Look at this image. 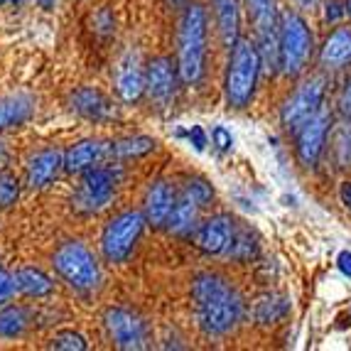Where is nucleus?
I'll return each mask as SVG.
<instances>
[{
	"instance_id": "nucleus-1",
	"label": "nucleus",
	"mask_w": 351,
	"mask_h": 351,
	"mask_svg": "<svg viewBox=\"0 0 351 351\" xmlns=\"http://www.w3.org/2000/svg\"><path fill=\"white\" fill-rule=\"evenodd\" d=\"M192 300L199 327L209 337H223L241 322L243 300L239 290L217 273H202L194 278Z\"/></svg>"
},
{
	"instance_id": "nucleus-2",
	"label": "nucleus",
	"mask_w": 351,
	"mask_h": 351,
	"mask_svg": "<svg viewBox=\"0 0 351 351\" xmlns=\"http://www.w3.org/2000/svg\"><path fill=\"white\" fill-rule=\"evenodd\" d=\"M206 59V10L202 3H189L177 29V71L182 84H197L204 74Z\"/></svg>"
},
{
	"instance_id": "nucleus-3",
	"label": "nucleus",
	"mask_w": 351,
	"mask_h": 351,
	"mask_svg": "<svg viewBox=\"0 0 351 351\" xmlns=\"http://www.w3.org/2000/svg\"><path fill=\"white\" fill-rule=\"evenodd\" d=\"M263 66V57L258 45H253L251 40H239L231 45V54H228V69H226V101L231 108H246L251 104L253 94H256L258 74Z\"/></svg>"
},
{
	"instance_id": "nucleus-4",
	"label": "nucleus",
	"mask_w": 351,
	"mask_h": 351,
	"mask_svg": "<svg viewBox=\"0 0 351 351\" xmlns=\"http://www.w3.org/2000/svg\"><path fill=\"white\" fill-rule=\"evenodd\" d=\"M312 54L310 27L298 12H282L278 23V66L287 76H298Z\"/></svg>"
},
{
	"instance_id": "nucleus-5",
	"label": "nucleus",
	"mask_w": 351,
	"mask_h": 351,
	"mask_svg": "<svg viewBox=\"0 0 351 351\" xmlns=\"http://www.w3.org/2000/svg\"><path fill=\"white\" fill-rule=\"evenodd\" d=\"M54 270L76 290H91L99 285L101 270L94 253L82 241H66L54 251Z\"/></svg>"
},
{
	"instance_id": "nucleus-6",
	"label": "nucleus",
	"mask_w": 351,
	"mask_h": 351,
	"mask_svg": "<svg viewBox=\"0 0 351 351\" xmlns=\"http://www.w3.org/2000/svg\"><path fill=\"white\" fill-rule=\"evenodd\" d=\"M118 180H121L118 167H111V165L88 167L86 172H82V182H79L74 199H71L74 209L82 211V214H96V211H101L113 199Z\"/></svg>"
},
{
	"instance_id": "nucleus-7",
	"label": "nucleus",
	"mask_w": 351,
	"mask_h": 351,
	"mask_svg": "<svg viewBox=\"0 0 351 351\" xmlns=\"http://www.w3.org/2000/svg\"><path fill=\"white\" fill-rule=\"evenodd\" d=\"M145 228V214L141 211H123L106 223L101 236V251L108 263H123L133 253L135 243Z\"/></svg>"
},
{
	"instance_id": "nucleus-8",
	"label": "nucleus",
	"mask_w": 351,
	"mask_h": 351,
	"mask_svg": "<svg viewBox=\"0 0 351 351\" xmlns=\"http://www.w3.org/2000/svg\"><path fill=\"white\" fill-rule=\"evenodd\" d=\"M324 99V76H310L293 91L280 111V121L287 130H298L307 118L322 108Z\"/></svg>"
},
{
	"instance_id": "nucleus-9",
	"label": "nucleus",
	"mask_w": 351,
	"mask_h": 351,
	"mask_svg": "<svg viewBox=\"0 0 351 351\" xmlns=\"http://www.w3.org/2000/svg\"><path fill=\"white\" fill-rule=\"evenodd\" d=\"M104 324L108 337H111L118 349H125V351L145 349L147 327L135 312L123 310V307H111V310H106Z\"/></svg>"
},
{
	"instance_id": "nucleus-10",
	"label": "nucleus",
	"mask_w": 351,
	"mask_h": 351,
	"mask_svg": "<svg viewBox=\"0 0 351 351\" xmlns=\"http://www.w3.org/2000/svg\"><path fill=\"white\" fill-rule=\"evenodd\" d=\"M258 32V49L265 62L278 64V15L276 0H243Z\"/></svg>"
},
{
	"instance_id": "nucleus-11",
	"label": "nucleus",
	"mask_w": 351,
	"mask_h": 351,
	"mask_svg": "<svg viewBox=\"0 0 351 351\" xmlns=\"http://www.w3.org/2000/svg\"><path fill=\"white\" fill-rule=\"evenodd\" d=\"M329 125H332V116H329V111L319 108L315 116L307 118L298 128V160L304 167H315V162L319 160L324 143H327Z\"/></svg>"
},
{
	"instance_id": "nucleus-12",
	"label": "nucleus",
	"mask_w": 351,
	"mask_h": 351,
	"mask_svg": "<svg viewBox=\"0 0 351 351\" xmlns=\"http://www.w3.org/2000/svg\"><path fill=\"white\" fill-rule=\"evenodd\" d=\"M236 223L231 217H211L204 223H197L194 228V246L199 251L209 253V256H219V253H226L231 246V239H234Z\"/></svg>"
},
{
	"instance_id": "nucleus-13",
	"label": "nucleus",
	"mask_w": 351,
	"mask_h": 351,
	"mask_svg": "<svg viewBox=\"0 0 351 351\" xmlns=\"http://www.w3.org/2000/svg\"><path fill=\"white\" fill-rule=\"evenodd\" d=\"M116 94L123 104H135L145 94V69L135 52H125L116 66Z\"/></svg>"
},
{
	"instance_id": "nucleus-14",
	"label": "nucleus",
	"mask_w": 351,
	"mask_h": 351,
	"mask_svg": "<svg viewBox=\"0 0 351 351\" xmlns=\"http://www.w3.org/2000/svg\"><path fill=\"white\" fill-rule=\"evenodd\" d=\"M177 82H180V71L177 64H172L170 57L152 59L145 69V91L158 101H167L175 94Z\"/></svg>"
},
{
	"instance_id": "nucleus-15",
	"label": "nucleus",
	"mask_w": 351,
	"mask_h": 351,
	"mask_svg": "<svg viewBox=\"0 0 351 351\" xmlns=\"http://www.w3.org/2000/svg\"><path fill=\"white\" fill-rule=\"evenodd\" d=\"M177 189L172 187V182H155L150 184L145 194V221L152 223V226H167V219H170L172 209H175V202H177Z\"/></svg>"
},
{
	"instance_id": "nucleus-16",
	"label": "nucleus",
	"mask_w": 351,
	"mask_h": 351,
	"mask_svg": "<svg viewBox=\"0 0 351 351\" xmlns=\"http://www.w3.org/2000/svg\"><path fill=\"white\" fill-rule=\"evenodd\" d=\"M64 167V155L59 150H40L29 158L27 165V184L32 189L47 187L49 182Z\"/></svg>"
},
{
	"instance_id": "nucleus-17",
	"label": "nucleus",
	"mask_w": 351,
	"mask_h": 351,
	"mask_svg": "<svg viewBox=\"0 0 351 351\" xmlns=\"http://www.w3.org/2000/svg\"><path fill=\"white\" fill-rule=\"evenodd\" d=\"M69 104L79 116L88 118V121H106V118H113V104L106 99L101 91L91 86L76 88L74 94L69 96Z\"/></svg>"
},
{
	"instance_id": "nucleus-18",
	"label": "nucleus",
	"mask_w": 351,
	"mask_h": 351,
	"mask_svg": "<svg viewBox=\"0 0 351 351\" xmlns=\"http://www.w3.org/2000/svg\"><path fill=\"white\" fill-rule=\"evenodd\" d=\"M108 155V145L101 141H82L71 145L64 152V170L66 172H86L88 167H96Z\"/></svg>"
},
{
	"instance_id": "nucleus-19",
	"label": "nucleus",
	"mask_w": 351,
	"mask_h": 351,
	"mask_svg": "<svg viewBox=\"0 0 351 351\" xmlns=\"http://www.w3.org/2000/svg\"><path fill=\"white\" fill-rule=\"evenodd\" d=\"M199 209H202L199 202L192 199V197L182 189V194L175 202V209H172L170 219H167V228L177 236L192 234L194 228H197V223H199L197 221V219H199Z\"/></svg>"
},
{
	"instance_id": "nucleus-20",
	"label": "nucleus",
	"mask_w": 351,
	"mask_h": 351,
	"mask_svg": "<svg viewBox=\"0 0 351 351\" xmlns=\"http://www.w3.org/2000/svg\"><path fill=\"white\" fill-rule=\"evenodd\" d=\"M322 64L327 69H341V66L351 64V29L349 27H337L332 35L327 37L322 47Z\"/></svg>"
},
{
	"instance_id": "nucleus-21",
	"label": "nucleus",
	"mask_w": 351,
	"mask_h": 351,
	"mask_svg": "<svg viewBox=\"0 0 351 351\" xmlns=\"http://www.w3.org/2000/svg\"><path fill=\"white\" fill-rule=\"evenodd\" d=\"M211 5L217 10V23L223 45L231 47L239 40V5H236V0H211Z\"/></svg>"
},
{
	"instance_id": "nucleus-22",
	"label": "nucleus",
	"mask_w": 351,
	"mask_h": 351,
	"mask_svg": "<svg viewBox=\"0 0 351 351\" xmlns=\"http://www.w3.org/2000/svg\"><path fill=\"white\" fill-rule=\"evenodd\" d=\"M15 287L18 293L27 295V298H45L54 290L49 276H45L42 270L37 268H23L15 273Z\"/></svg>"
},
{
	"instance_id": "nucleus-23",
	"label": "nucleus",
	"mask_w": 351,
	"mask_h": 351,
	"mask_svg": "<svg viewBox=\"0 0 351 351\" xmlns=\"http://www.w3.org/2000/svg\"><path fill=\"white\" fill-rule=\"evenodd\" d=\"M32 101L27 96H10V99H0V130L10 128V125L25 123L32 113Z\"/></svg>"
},
{
	"instance_id": "nucleus-24",
	"label": "nucleus",
	"mask_w": 351,
	"mask_h": 351,
	"mask_svg": "<svg viewBox=\"0 0 351 351\" xmlns=\"http://www.w3.org/2000/svg\"><path fill=\"white\" fill-rule=\"evenodd\" d=\"M150 150H155V141L147 135H133V138H123L108 145V155L118 160H130V158H143Z\"/></svg>"
},
{
	"instance_id": "nucleus-25",
	"label": "nucleus",
	"mask_w": 351,
	"mask_h": 351,
	"mask_svg": "<svg viewBox=\"0 0 351 351\" xmlns=\"http://www.w3.org/2000/svg\"><path fill=\"white\" fill-rule=\"evenodd\" d=\"M287 310H290V304H287L285 298L265 295L256 302V319L261 324H276L287 315Z\"/></svg>"
},
{
	"instance_id": "nucleus-26",
	"label": "nucleus",
	"mask_w": 351,
	"mask_h": 351,
	"mask_svg": "<svg viewBox=\"0 0 351 351\" xmlns=\"http://www.w3.org/2000/svg\"><path fill=\"white\" fill-rule=\"evenodd\" d=\"M27 312L23 307H5L0 310V339H15L27 327Z\"/></svg>"
},
{
	"instance_id": "nucleus-27",
	"label": "nucleus",
	"mask_w": 351,
	"mask_h": 351,
	"mask_svg": "<svg viewBox=\"0 0 351 351\" xmlns=\"http://www.w3.org/2000/svg\"><path fill=\"white\" fill-rule=\"evenodd\" d=\"M256 239H253V234L248 231L246 226H241V223H236V231H234V239H231V246H228L226 256L231 258H239V261H246V258H251L253 253H256Z\"/></svg>"
},
{
	"instance_id": "nucleus-28",
	"label": "nucleus",
	"mask_w": 351,
	"mask_h": 351,
	"mask_svg": "<svg viewBox=\"0 0 351 351\" xmlns=\"http://www.w3.org/2000/svg\"><path fill=\"white\" fill-rule=\"evenodd\" d=\"M20 197V182L10 172H0V209H8L18 202Z\"/></svg>"
},
{
	"instance_id": "nucleus-29",
	"label": "nucleus",
	"mask_w": 351,
	"mask_h": 351,
	"mask_svg": "<svg viewBox=\"0 0 351 351\" xmlns=\"http://www.w3.org/2000/svg\"><path fill=\"white\" fill-rule=\"evenodd\" d=\"M49 349L84 351V349H86V339H84L82 334H76V332H59V334H54L52 339H49Z\"/></svg>"
},
{
	"instance_id": "nucleus-30",
	"label": "nucleus",
	"mask_w": 351,
	"mask_h": 351,
	"mask_svg": "<svg viewBox=\"0 0 351 351\" xmlns=\"http://www.w3.org/2000/svg\"><path fill=\"white\" fill-rule=\"evenodd\" d=\"M184 192H187L192 199L199 202L202 206H206L214 199V189H211V184H206L204 180H189L187 184H184Z\"/></svg>"
},
{
	"instance_id": "nucleus-31",
	"label": "nucleus",
	"mask_w": 351,
	"mask_h": 351,
	"mask_svg": "<svg viewBox=\"0 0 351 351\" xmlns=\"http://www.w3.org/2000/svg\"><path fill=\"white\" fill-rule=\"evenodd\" d=\"M337 152H339L341 162H351V125L341 130L337 138Z\"/></svg>"
},
{
	"instance_id": "nucleus-32",
	"label": "nucleus",
	"mask_w": 351,
	"mask_h": 351,
	"mask_svg": "<svg viewBox=\"0 0 351 351\" xmlns=\"http://www.w3.org/2000/svg\"><path fill=\"white\" fill-rule=\"evenodd\" d=\"M18 287H15V276L5 273V270H0V304H5L8 300L12 298Z\"/></svg>"
},
{
	"instance_id": "nucleus-33",
	"label": "nucleus",
	"mask_w": 351,
	"mask_h": 351,
	"mask_svg": "<svg viewBox=\"0 0 351 351\" xmlns=\"http://www.w3.org/2000/svg\"><path fill=\"white\" fill-rule=\"evenodd\" d=\"M211 143H214L219 150H231V145H234V138H231V133H228L223 125H217V128L211 130Z\"/></svg>"
},
{
	"instance_id": "nucleus-34",
	"label": "nucleus",
	"mask_w": 351,
	"mask_h": 351,
	"mask_svg": "<svg viewBox=\"0 0 351 351\" xmlns=\"http://www.w3.org/2000/svg\"><path fill=\"white\" fill-rule=\"evenodd\" d=\"M339 111H341V116L351 118V79L344 84V88H341V94H339Z\"/></svg>"
},
{
	"instance_id": "nucleus-35",
	"label": "nucleus",
	"mask_w": 351,
	"mask_h": 351,
	"mask_svg": "<svg viewBox=\"0 0 351 351\" xmlns=\"http://www.w3.org/2000/svg\"><path fill=\"white\" fill-rule=\"evenodd\" d=\"M189 141L194 143V147H197V150H204L206 138H204V130H202V125H192V130H189Z\"/></svg>"
},
{
	"instance_id": "nucleus-36",
	"label": "nucleus",
	"mask_w": 351,
	"mask_h": 351,
	"mask_svg": "<svg viewBox=\"0 0 351 351\" xmlns=\"http://www.w3.org/2000/svg\"><path fill=\"white\" fill-rule=\"evenodd\" d=\"M337 265H339V270L344 273L346 278H351V253L349 251L339 253V258H337Z\"/></svg>"
},
{
	"instance_id": "nucleus-37",
	"label": "nucleus",
	"mask_w": 351,
	"mask_h": 351,
	"mask_svg": "<svg viewBox=\"0 0 351 351\" xmlns=\"http://www.w3.org/2000/svg\"><path fill=\"white\" fill-rule=\"evenodd\" d=\"M339 197H341V204H344L346 209H351V182H344V184H341Z\"/></svg>"
},
{
	"instance_id": "nucleus-38",
	"label": "nucleus",
	"mask_w": 351,
	"mask_h": 351,
	"mask_svg": "<svg viewBox=\"0 0 351 351\" xmlns=\"http://www.w3.org/2000/svg\"><path fill=\"white\" fill-rule=\"evenodd\" d=\"M5 165H8V150H5V145L0 143V172L5 170Z\"/></svg>"
},
{
	"instance_id": "nucleus-39",
	"label": "nucleus",
	"mask_w": 351,
	"mask_h": 351,
	"mask_svg": "<svg viewBox=\"0 0 351 351\" xmlns=\"http://www.w3.org/2000/svg\"><path fill=\"white\" fill-rule=\"evenodd\" d=\"M23 0H0V5H20Z\"/></svg>"
},
{
	"instance_id": "nucleus-40",
	"label": "nucleus",
	"mask_w": 351,
	"mask_h": 351,
	"mask_svg": "<svg viewBox=\"0 0 351 351\" xmlns=\"http://www.w3.org/2000/svg\"><path fill=\"white\" fill-rule=\"evenodd\" d=\"M37 3H40L42 8H52L54 3H57V0H37Z\"/></svg>"
},
{
	"instance_id": "nucleus-41",
	"label": "nucleus",
	"mask_w": 351,
	"mask_h": 351,
	"mask_svg": "<svg viewBox=\"0 0 351 351\" xmlns=\"http://www.w3.org/2000/svg\"><path fill=\"white\" fill-rule=\"evenodd\" d=\"M298 3H302V5H307V3H312V0H298Z\"/></svg>"
},
{
	"instance_id": "nucleus-42",
	"label": "nucleus",
	"mask_w": 351,
	"mask_h": 351,
	"mask_svg": "<svg viewBox=\"0 0 351 351\" xmlns=\"http://www.w3.org/2000/svg\"><path fill=\"white\" fill-rule=\"evenodd\" d=\"M346 10H349V15H351V0H349V3H346Z\"/></svg>"
}]
</instances>
